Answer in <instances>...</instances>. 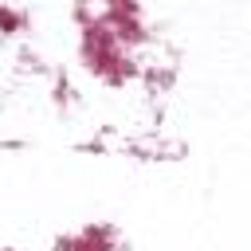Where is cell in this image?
I'll return each instance as SVG.
<instances>
[{
  "mask_svg": "<svg viewBox=\"0 0 251 251\" xmlns=\"http://www.w3.org/2000/svg\"><path fill=\"white\" fill-rule=\"evenodd\" d=\"M55 251H118V235L106 224H82V231L59 235Z\"/></svg>",
  "mask_w": 251,
  "mask_h": 251,
  "instance_id": "1",
  "label": "cell"
},
{
  "mask_svg": "<svg viewBox=\"0 0 251 251\" xmlns=\"http://www.w3.org/2000/svg\"><path fill=\"white\" fill-rule=\"evenodd\" d=\"M27 27V16L20 8H12L8 0H0V35H20Z\"/></svg>",
  "mask_w": 251,
  "mask_h": 251,
  "instance_id": "2",
  "label": "cell"
},
{
  "mask_svg": "<svg viewBox=\"0 0 251 251\" xmlns=\"http://www.w3.org/2000/svg\"><path fill=\"white\" fill-rule=\"evenodd\" d=\"M51 94H55V102H59V106H67V102H71V82H67V75H55V90H51Z\"/></svg>",
  "mask_w": 251,
  "mask_h": 251,
  "instance_id": "3",
  "label": "cell"
},
{
  "mask_svg": "<svg viewBox=\"0 0 251 251\" xmlns=\"http://www.w3.org/2000/svg\"><path fill=\"white\" fill-rule=\"evenodd\" d=\"M4 251H16V247H4Z\"/></svg>",
  "mask_w": 251,
  "mask_h": 251,
  "instance_id": "4",
  "label": "cell"
}]
</instances>
